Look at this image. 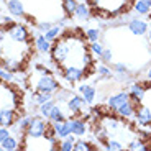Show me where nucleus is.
Wrapping results in <instances>:
<instances>
[{
	"label": "nucleus",
	"mask_w": 151,
	"mask_h": 151,
	"mask_svg": "<svg viewBox=\"0 0 151 151\" xmlns=\"http://www.w3.org/2000/svg\"><path fill=\"white\" fill-rule=\"evenodd\" d=\"M30 87L33 91L48 92V94H56L61 89V84L54 79V76L41 64L35 66V72L30 76Z\"/></svg>",
	"instance_id": "1"
},
{
	"label": "nucleus",
	"mask_w": 151,
	"mask_h": 151,
	"mask_svg": "<svg viewBox=\"0 0 151 151\" xmlns=\"http://www.w3.org/2000/svg\"><path fill=\"white\" fill-rule=\"evenodd\" d=\"M49 123H51V122H49L48 118L41 117V115H40V117H31V122H30V125H28L27 132H25V136H27V138H43Z\"/></svg>",
	"instance_id": "2"
},
{
	"label": "nucleus",
	"mask_w": 151,
	"mask_h": 151,
	"mask_svg": "<svg viewBox=\"0 0 151 151\" xmlns=\"http://www.w3.org/2000/svg\"><path fill=\"white\" fill-rule=\"evenodd\" d=\"M7 36L10 38V40H13V41H20V43H31L30 40V31H28V28L25 27V25H22V23H10V25H7Z\"/></svg>",
	"instance_id": "3"
},
{
	"label": "nucleus",
	"mask_w": 151,
	"mask_h": 151,
	"mask_svg": "<svg viewBox=\"0 0 151 151\" xmlns=\"http://www.w3.org/2000/svg\"><path fill=\"white\" fill-rule=\"evenodd\" d=\"M87 105H89V104L84 100L81 94L79 95L72 94L71 97L68 99V102H66V107H68V110L72 113V115H89Z\"/></svg>",
	"instance_id": "4"
},
{
	"label": "nucleus",
	"mask_w": 151,
	"mask_h": 151,
	"mask_svg": "<svg viewBox=\"0 0 151 151\" xmlns=\"http://www.w3.org/2000/svg\"><path fill=\"white\" fill-rule=\"evenodd\" d=\"M63 71V77H64L68 82L71 84H76L79 82V81H82L84 77H86V69L84 68H77V66H68V68H63L61 69Z\"/></svg>",
	"instance_id": "5"
},
{
	"label": "nucleus",
	"mask_w": 151,
	"mask_h": 151,
	"mask_svg": "<svg viewBox=\"0 0 151 151\" xmlns=\"http://www.w3.org/2000/svg\"><path fill=\"white\" fill-rule=\"evenodd\" d=\"M128 30L132 35L135 36H145L150 31V25L148 20H141V18H132L128 22Z\"/></svg>",
	"instance_id": "6"
},
{
	"label": "nucleus",
	"mask_w": 151,
	"mask_h": 151,
	"mask_svg": "<svg viewBox=\"0 0 151 151\" xmlns=\"http://www.w3.org/2000/svg\"><path fill=\"white\" fill-rule=\"evenodd\" d=\"M136 105H138V104H135V102L132 100V99H130L128 102H125L122 107H118L115 113H117V115H118L120 118H125V120H132V118H135Z\"/></svg>",
	"instance_id": "7"
},
{
	"label": "nucleus",
	"mask_w": 151,
	"mask_h": 151,
	"mask_svg": "<svg viewBox=\"0 0 151 151\" xmlns=\"http://www.w3.org/2000/svg\"><path fill=\"white\" fill-rule=\"evenodd\" d=\"M128 100H130V94H128V92H117V94H113L112 97L109 99L107 105H109L110 110L115 113L118 107H122L125 102H128Z\"/></svg>",
	"instance_id": "8"
},
{
	"label": "nucleus",
	"mask_w": 151,
	"mask_h": 151,
	"mask_svg": "<svg viewBox=\"0 0 151 151\" xmlns=\"http://www.w3.org/2000/svg\"><path fill=\"white\" fill-rule=\"evenodd\" d=\"M145 92H146V86H145V84H140V82H135L128 87L130 99H132L135 104H140L141 100H143Z\"/></svg>",
	"instance_id": "9"
},
{
	"label": "nucleus",
	"mask_w": 151,
	"mask_h": 151,
	"mask_svg": "<svg viewBox=\"0 0 151 151\" xmlns=\"http://www.w3.org/2000/svg\"><path fill=\"white\" fill-rule=\"evenodd\" d=\"M17 109H2L0 110V127H12L17 120Z\"/></svg>",
	"instance_id": "10"
},
{
	"label": "nucleus",
	"mask_w": 151,
	"mask_h": 151,
	"mask_svg": "<svg viewBox=\"0 0 151 151\" xmlns=\"http://www.w3.org/2000/svg\"><path fill=\"white\" fill-rule=\"evenodd\" d=\"M77 92H79L81 95H82V99L86 100L89 105L91 104H94V100H95V87L94 86H91V84H82V86H79L77 87Z\"/></svg>",
	"instance_id": "11"
},
{
	"label": "nucleus",
	"mask_w": 151,
	"mask_h": 151,
	"mask_svg": "<svg viewBox=\"0 0 151 151\" xmlns=\"http://www.w3.org/2000/svg\"><path fill=\"white\" fill-rule=\"evenodd\" d=\"M51 46H53V43L48 41L43 33H38L36 36H35V48H36L38 53H43V54L49 53V51H51Z\"/></svg>",
	"instance_id": "12"
},
{
	"label": "nucleus",
	"mask_w": 151,
	"mask_h": 151,
	"mask_svg": "<svg viewBox=\"0 0 151 151\" xmlns=\"http://www.w3.org/2000/svg\"><path fill=\"white\" fill-rule=\"evenodd\" d=\"M87 132V123L82 118H71V133L76 136H82Z\"/></svg>",
	"instance_id": "13"
},
{
	"label": "nucleus",
	"mask_w": 151,
	"mask_h": 151,
	"mask_svg": "<svg viewBox=\"0 0 151 151\" xmlns=\"http://www.w3.org/2000/svg\"><path fill=\"white\" fill-rule=\"evenodd\" d=\"M7 10L13 17H25V5L20 0H8L7 2Z\"/></svg>",
	"instance_id": "14"
},
{
	"label": "nucleus",
	"mask_w": 151,
	"mask_h": 151,
	"mask_svg": "<svg viewBox=\"0 0 151 151\" xmlns=\"http://www.w3.org/2000/svg\"><path fill=\"white\" fill-rule=\"evenodd\" d=\"M54 130L58 133V138H66L68 135H71V120H61L53 123Z\"/></svg>",
	"instance_id": "15"
},
{
	"label": "nucleus",
	"mask_w": 151,
	"mask_h": 151,
	"mask_svg": "<svg viewBox=\"0 0 151 151\" xmlns=\"http://www.w3.org/2000/svg\"><path fill=\"white\" fill-rule=\"evenodd\" d=\"M133 12L138 15H150L151 13V0H135Z\"/></svg>",
	"instance_id": "16"
},
{
	"label": "nucleus",
	"mask_w": 151,
	"mask_h": 151,
	"mask_svg": "<svg viewBox=\"0 0 151 151\" xmlns=\"http://www.w3.org/2000/svg\"><path fill=\"white\" fill-rule=\"evenodd\" d=\"M127 150H132V151H148L150 146L148 143H145V140H141L140 136H133L132 140L127 143Z\"/></svg>",
	"instance_id": "17"
},
{
	"label": "nucleus",
	"mask_w": 151,
	"mask_h": 151,
	"mask_svg": "<svg viewBox=\"0 0 151 151\" xmlns=\"http://www.w3.org/2000/svg\"><path fill=\"white\" fill-rule=\"evenodd\" d=\"M74 17H76L77 20H81V22H87V20L92 17L91 7H89L87 4H79V5H77V8H76Z\"/></svg>",
	"instance_id": "18"
},
{
	"label": "nucleus",
	"mask_w": 151,
	"mask_h": 151,
	"mask_svg": "<svg viewBox=\"0 0 151 151\" xmlns=\"http://www.w3.org/2000/svg\"><path fill=\"white\" fill-rule=\"evenodd\" d=\"M53 99V94H48V92H40V91H35L33 95H31V100H33L35 105H43V104H46L48 100H51Z\"/></svg>",
	"instance_id": "19"
},
{
	"label": "nucleus",
	"mask_w": 151,
	"mask_h": 151,
	"mask_svg": "<svg viewBox=\"0 0 151 151\" xmlns=\"http://www.w3.org/2000/svg\"><path fill=\"white\" fill-rule=\"evenodd\" d=\"M48 120L51 122V123H54V122H61V120H66V115H64V112H63V109H61V105L54 104L53 109H51V112H49Z\"/></svg>",
	"instance_id": "20"
},
{
	"label": "nucleus",
	"mask_w": 151,
	"mask_h": 151,
	"mask_svg": "<svg viewBox=\"0 0 151 151\" xmlns=\"http://www.w3.org/2000/svg\"><path fill=\"white\" fill-rule=\"evenodd\" d=\"M0 145H2L4 151H13V150H18V148H20L18 138H17V136H12V135H8L5 140L0 141Z\"/></svg>",
	"instance_id": "21"
},
{
	"label": "nucleus",
	"mask_w": 151,
	"mask_h": 151,
	"mask_svg": "<svg viewBox=\"0 0 151 151\" xmlns=\"http://www.w3.org/2000/svg\"><path fill=\"white\" fill-rule=\"evenodd\" d=\"M104 143H105L104 150H110V151H122L127 148V145L120 143V140H117V138H107Z\"/></svg>",
	"instance_id": "22"
},
{
	"label": "nucleus",
	"mask_w": 151,
	"mask_h": 151,
	"mask_svg": "<svg viewBox=\"0 0 151 151\" xmlns=\"http://www.w3.org/2000/svg\"><path fill=\"white\" fill-rule=\"evenodd\" d=\"M77 5H79L77 0H61V7H63V10L68 17H74Z\"/></svg>",
	"instance_id": "23"
},
{
	"label": "nucleus",
	"mask_w": 151,
	"mask_h": 151,
	"mask_svg": "<svg viewBox=\"0 0 151 151\" xmlns=\"http://www.w3.org/2000/svg\"><path fill=\"white\" fill-rule=\"evenodd\" d=\"M76 135H68L66 138H63L59 143V150L61 151H74V145H76Z\"/></svg>",
	"instance_id": "24"
},
{
	"label": "nucleus",
	"mask_w": 151,
	"mask_h": 151,
	"mask_svg": "<svg viewBox=\"0 0 151 151\" xmlns=\"http://www.w3.org/2000/svg\"><path fill=\"white\" fill-rule=\"evenodd\" d=\"M30 122H31V117L30 115H25V117H20V118H17L15 120V132H27V128H28V125H30Z\"/></svg>",
	"instance_id": "25"
},
{
	"label": "nucleus",
	"mask_w": 151,
	"mask_h": 151,
	"mask_svg": "<svg viewBox=\"0 0 151 151\" xmlns=\"http://www.w3.org/2000/svg\"><path fill=\"white\" fill-rule=\"evenodd\" d=\"M86 35V40L89 43H94V41H100V38H102V31L99 30V28H87L84 31Z\"/></svg>",
	"instance_id": "26"
},
{
	"label": "nucleus",
	"mask_w": 151,
	"mask_h": 151,
	"mask_svg": "<svg viewBox=\"0 0 151 151\" xmlns=\"http://www.w3.org/2000/svg\"><path fill=\"white\" fill-rule=\"evenodd\" d=\"M97 150V146L92 143H89L87 140H76V145H74V151H94Z\"/></svg>",
	"instance_id": "27"
},
{
	"label": "nucleus",
	"mask_w": 151,
	"mask_h": 151,
	"mask_svg": "<svg viewBox=\"0 0 151 151\" xmlns=\"http://www.w3.org/2000/svg\"><path fill=\"white\" fill-rule=\"evenodd\" d=\"M54 104H56V100H54V99H51V100H48L46 104L40 105V107H38V109H40V115H41V117H45V118H48L49 117V112H51V109H53Z\"/></svg>",
	"instance_id": "28"
},
{
	"label": "nucleus",
	"mask_w": 151,
	"mask_h": 151,
	"mask_svg": "<svg viewBox=\"0 0 151 151\" xmlns=\"http://www.w3.org/2000/svg\"><path fill=\"white\" fill-rule=\"evenodd\" d=\"M43 35H45V38L48 40V41L53 43L54 40H58V38H59V35H61V28H59V27H51L48 31H46V33H43Z\"/></svg>",
	"instance_id": "29"
},
{
	"label": "nucleus",
	"mask_w": 151,
	"mask_h": 151,
	"mask_svg": "<svg viewBox=\"0 0 151 151\" xmlns=\"http://www.w3.org/2000/svg\"><path fill=\"white\" fill-rule=\"evenodd\" d=\"M89 49H91V53L94 54V56L100 58V56H102V53H104V49H105V46H104L100 41H94V43L89 45Z\"/></svg>",
	"instance_id": "30"
},
{
	"label": "nucleus",
	"mask_w": 151,
	"mask_h": 151,
	"mask_svg": "<svg viewBox=\"0 0 151 151\" xmlns=\"http://www.w3.org/2000/svg\"><path fill=\"white\" fill-rule=\"evenodd\" d=\"M97 74H99V79H110L112 77V71L109 69V66L105 64H100L97 68Z\"/></svg>",
	"instance_id": "31"
},
{
	"label": "nucleus",
	"mask_w": 151,
	"mask_h": 151,
	"mask_svg": "<svg viewBox=\"0 0 151 151\" xmlns=\"http://www.w3.org/2000/svg\"><path fill=\"white\" fill-rule=\"evenodd\" d=\"M71 92L69 91H64V89H59V91L56 92V99H54V100H56V102H68V99L71 97Z\"/></svg>",
	"instance_id": "32"
},
{
	"label": "nucleus",
	"mask_w": 151,
	"mask_h": 151,
	"mask_svg": "<svg viewBox=\"0 0 151 151\" xmlns=\"http://www.w3.org/2000/svg\"><path fill=\"white\" fill-rule=\"evenodd\" d=\"M112 58H113V51L110 48H105L104 49V53H102V56H100L102 63L104 64H110V63H112Z\"/></svg>",
	"instance_id": "33"
},
{
	"label": "nucleus",
	"mask_w": 151,
	"mask_h": 151,
	"mask_svg": "<svg viewBox=\"0 0 151 151\" xmlns=\"http://www.w3.org/2000/svg\"><path fill=\"white\" fill-rule=\"evenodd\" d=\"M113 69H115V72H117V74H127V72H128V68H127V64H125V63H115V64H113Z\"/></svg>",
	"instance_id": "34"
},
{
	"label": "nucleus",
	"mask_w": 151,
	"mask_h": 151,
	"mask_svg": "<svg viewBox=\"0 0 151 151\" xmlns=\"http://www.w3.org/2000/svg\"><path fill=\"white\" fill-rule=\"evenodd\" d=\"M51 27H54V25H53L51 22H40V23L36 25V28H38L40 31H41V33H46V31H48Z\"/></svg>",
	"instance_id": "35"
},
{
	"label": "nucleus",
	"mask_w": 151,
	"mask_h": 151,
	"mask_svg": "<svg viewBox=\"0 0 151 151\" xmlns=\"http://www.w3.org/2000/svg\"><path fill=\"white\" fill-rule=\"evenodd\" d=\"M8 135H10V130H8V127H0V141L5 140Z\"/></svg>",
	"instance_id": "36"
},
{
	"label": "nucleus",
	"mask_w": 151,
	"mask_h": 151,
	"mask_svg": "<svg viewBox=\"0 0 151 151\" xmlns=\"http://www.w3.org/2000/svg\"><path fill=\"white\" fill-rule=\"evenodd\" d=\"M7 36V25H0V41Z\"/></svg>",
	"instance_id": "37"
},
{
	"label": "nucleus",
	"mask_w": 151,
	"mask_h": 151,
	"mask_svg": "<svg viewBox=\"0 0 151 151\" xmlns=\"http://www.w3.org/2000/svg\"><path fill=\"white\" fill-rule=\"evenodd\" d=\"M146 77H148V81L151 82V66L148 68V71H146Z\"/></svg>",
	"instance_id": "38"
},
{
	"label": "nucleus",
	"mask_w": 151,
	"mask_h": 151,
	"mask_svg": "<svg viewBox=\"0 0 151 151\" xmlns=\"http://www.w3.org/2000/svg\"><path fill=\"white\" fill-rule=\"evenodd\" d=\"M146 35H148V43H150V45H151V30H150V31H148V33H146Z\"/></svg>",
	"instance_id": "39"
},
{
	"label": "nucleus",
	"mask_w": 151,
	"mask_h": 151,
	"mask_svg": "<svg viewBox=\"0 0 151 151\" xmlns=\"http://www.w3.org/2000/svg\"><path fill=\"white\" fill-rule=\"evenodd\" d=\"M148 25H150V30H151V13L148 15Z\"/></svg>",
	"instance_id": "40"
},
{
	"label": "nucleus",
	"mask_w": 151,
	"mask_h": 151,
	"mask_svg": "<svg viewBox=\"0 0 151 151\" xmlns=\"http://www.w3.org/2000/svg\"><path fill=\"white\" fill-rule=\"evenodd\" d=\"M128 2H132V4H135V0H128Z\"/></svg>",
	"instance_id": "41"
}]
</instances>
